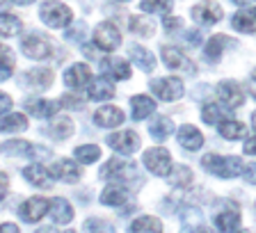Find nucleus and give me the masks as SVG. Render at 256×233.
<instances>
[{
	"label": "nucleus",
	"mask_w": 256,
	"mask_h": 233,
	"mask_svg": "<svg viewBox=\"0 0 256 233\" xmlns=\"http://www.w3.org/2000/svg\"><path fill=\"white\" fill-rule=\"evenodd\" d=\"M204 162V170H208L210 174L220 176V178H236L245 172L242 167V160L236 158V156H206L202 160Z\"/></svg>",
	"instance_id": "obj_1"
},
{
	"label": "nucleus",
	"mask_w": 256,
	"mask_h": 233,
	"mask_svg": "<svg viewBox=\"0 0 256 233\" xmlns=\"http://www.w3.org/2000/svg\"><path fill=\"white\" fill-rule=\"evenodd\" d=\"M101 178L112 180V183H126V180L138 178V167L130 160L124 158H110L101 170Z\"/></svg>",
	"instance_id": "obj_2"
},
{
	"label": "nucleus",
	"mask_w": 256,
	"mask_h": 233,
	"mask_svg": "<svg viewBox=\"0 0 256 233\" xmlns=\"http://www.w3.org/2000/svg\"><path fill=\"white\" fill-rule=\"evenodd\" d=\"M39 16H42V21L48 28H66L71 23V18H74V12L66 5L58 2V0H50V2H44L42 5Z\"/></svg>",
	"instance_id": "obj_3"
},
{
	"label": "nucleus",
	"mask_w": 256,
	"mask_h": 233,
	"mask_svg": "<svg viewBox=\"0 0 256 233\" xmlns=\"http://www.w3.org/2000/svg\"><path fill=\"white\" fill-rule=\"evenodd\" d=\"M144 167L156 176H170L172 174V156L165 146H154L144 154Z\"/></svg>",
	"instance_id": "obj_4"
},
{
	"label": "nucleus",
	"mask_w": 256,
	"mask_h": 233,
	"mask_svg": "<svg viewBox=\"0 0 256 233\" xmlns=\"http://www.w3.org/2000/svg\"><path fill=\"white\" fill-rule=\"evenodd\" d=\"M151 90H154V94L158 96L160 101H176V98L183 96V82L178 78H174V76L158 78L151 82Z\"/></svg>",
	"instance_id": "obj_5"
},
{
	"label": "nucleus",
	"mask_w": 256,
	"mask_h": 233,
	"mask_svg": "<svg viewBox=\"0 0 256 233\" xmlns=\"http://www.w3.org/2000/svg\"><path fill=\"white\" fill-rule=\"evenodd\" d=\"M21 48H23V53H26V58H30V60H46L50 55V50H53L50 42L46 37H42V34H37V32L28 34L21 42Z\"/></svg>",
	"instance_id": "obj_6"
},
{
	"label": "nucleus",
	"mask_w": 256,
	"mask_h": 233,
	"mask_svg": "<svg viewBox=\"0 0 256 233\" xmlns=\"http://www.w3.org/2000/svg\"><path fill=\"white\" fill-rule=\"evenodd\" d=\"M94 42L101 50L112 53V50H117L119 44H122V34H119V30L112 26V23H98L94 30Z\"/></svg>",
	"instance_id": "obj_7"
},
{
	"label": "nucleus",
	"mask_w": 256,
	"mask_h": 233,
	"mask_svg": "<svg viewBox=\"0 0 256 233\" xmlns=\"http://www.w3.org/2000/svg\"><path fill=\"white\" fill-rule=\"evenodd\" d=\"M110 144V148H114L117 154H135L140 148V135L135 130H122V132H112L106 140Z\"/></svg>",
	"instance_id": "obj_8"
},
{
	"label": "nucleus",
	"mask_w": 256,
	"mask_h": 233,
	"mask_svg": "<svg viewBox=\"0 0 256 233\" xmlns=\"http://www.w3.org/2000/svg\"><path fill=\"white\" fill-rule=\"evenodd\" d=\"M218 96L220 101L226 108H231V110H236V108H240L245 103V92L240 90V85L234 82V80H222L218 85Z\"/></svg>",
	"instance_id": "obj_9"
},
{
	"label": "nucleus",
	"mask_w": 256,
	"mask_h": 233,
	"mask_svg": "<svg viewBox=\"0 0 256 233\" xmlns=\"http://www.w3.org/2000/svg\"><path fill=\"white\" fill-rule=\"evenodd\" d=\"M50 208V204H48V199H44V196H30L28 202H23V206L18 208V215H21L23 222H39V220L46 215V210Z\"/></svg>",
	"instance_id": "obj_10"
},
{
	"label": "nucleus",
	"mask_w": 256,
	"mask_h": 233,
	"mask_svg": "<svg viewBox=\"0 0 256 233\" xmlns=\"http://www.w3.org/2000/svg\"><path fill=\"white\" fill-rule=\"evenodd\" d=\"M192 18L202 23V26H213V23H218L222 18V7L218 2H213V0H204V2L192 7Z\"/></svg>",
	"instance_id": "obj_11"
},
{
	"label": "nucleus",
	"mask_w": 256,
	"mask_h": 233,
	"mask_svg": "<svg viewBox=\"0 0 256 233\" xmlns=\"http://www.w3.org/2000/svg\"><path fill=\"white\" fill-rule=\"evenodd\" d=\"M92 82V71L87 64H71L69 69L64 71V85L69 90H82Z\"/></svg>",
	"instance_id": "obj_12"
},
{
	"label": "nucleus",
	"mask_w": 256,
	"mask_h": 233,
	"mask_svg": "<svg viewBox=\"0 0 256 233\" xmlns=\"http://www.w3.org/2000/svg\"><path fill=\"white\" fill-rule=\"evenodd\" d=\"M50 176L58 180H64V183H76V180H80V167L74 160L62 158L50 167Z\"/></svg>",
	"instance_id": "obj_13"
},
{
	"label": "nucleus",
	"mask_w": 256,
	"mask_h": 233,
	"mask_svg": "<svg viewBox=\"0 0 256 233\" xmlns=\"http://www.w3.org/2000/svg\"><path fill=\"white\" fill-rule=\"evenodd\" d=\"M21 82L26 87H30L32 92H44L50 82H53V74H50L48 69H30L21 78Z\"/></svg>",
	"instance_id": "obj_14"
},
{
	"label": "nucleus",
	"mask_w": 256,
	"mask_h": 233,
	"mask_svg": "<svg viewBox=\"0 0 256 233\" xmlns=\"http://www.w3.org/2000/svg\"><path fill=\"white\" fill-rule=\"evenodd\" d=\"M94 122H96V126H101V128H114L119 124H124V112L114 106H103L96 110Z\"/></svg>",
	"instance_id": "obj_15"
},
{
	"label": "nucleus",
	"mask_w": 256,
	"mask_h": 233,
	"mask_svg": "<svg viewBox=\"0 0 256 233\" xmlns=\"http://www.w3.org/2000/svg\"><path fill=\"white\" fill-rule=\"evenodd\" d=\"M103 76H110L114 80H128L130 78V66H128L126 60L122 58H108L106 62L101 64Z\"/></svg>",
	"instance_id": "obj_16"
},
{
	"label": "nucleus",
	"mask_w": 256,
	"mask_h": 233,
	"mask_svg": "<svg viewBox=\"0 0 256 233\" xmlns=\"http://www.w3.org/2000/svg\"><path fill=\"white\" fill-rule=\"evenodd\" d=\"M231 28L238 32L252 34L256 32V10H240L231 16Z\"/></svg>",
	"instance_id": "obj_17"
},
{
	"label": "nucleus",
	"mask_w": 256,
	"mask_h": 233,
	"mask_svg": "<svg viewBox=\"0 0 256 233\" xmlns=\"http://www.w3.org/2000/svg\"><path fill=\"white\" fill-rule=\"evenodd\" d=\"M202 119L210 126H220L222 122L231 119V108H222L218 103H206L202 110Z\"/></svg>",
	"instance_id": "obj_18"
},
{
	"label": "nucleus",
	"mask_w": 256,
	"mask_h": 233,
	"mask_svg": "<svg viewBox=\"0 0 256 233\" xmlns=\"http://www.w3.org/2000/svg\"><path fill=\"white\" fill-rule=\"evenodd\" d=\"M23 176H26L28 183H32V186H37V188H48L50 186V170H46V167L39 164V162L26 167V170H23Z\"/></svg>",
	"instance_id": "obj_19"
},
{
	"label": "nucleus",
	"mask_w": 256,
	"mask_h": 233,
	"mask_svg": "<svg viewBox=\"0 0 256 233\" xmlns=\"http://www.w3.org/2000/svg\"><path fill=\"white\" fill-rule=\"evenodd\" d=\"M50 218H53L55 224H69L71 220H74V208H71V204L66 202V199H53L50 202Z\"/></svg>",
	"instance_id": "obj_20"
},
{
	"label": "nucleus",
	"mask_w": 256,
	"mask_h": 233,
	"mask_svg": "<svg viewBox=\"0 0 256 233\" xmlns=\"http://www.w3.org/2000/svg\"><path fill=\"white\" fill-rule=\"evenodd\" d=\"M87 96H90L92 101H108V98L114 96V87H112L110 80H106L101 76V78H96V80L90 82V92H87Z\"/></svg>",
	"instance_id": "obj_21"
},
{
	"label": "nucleus",
	"mask_w": 256,
	"mask_h": 233,
	"mask_svg": "<svg viewBox=\"0 0 256 233\" xmlns=\"http://www.w3.org/2000/svg\"><path fill=\"white\" fill-rule=\"evenodd\" d=\"M178 142H181V146L188 148V151H197L204 144V135L194 126H181L178 128Z\"/></svg>",
	"instance_id": "obj_22"
},
{
	"label": "nucleus",
	"mask_w": 256,
	"mask_h": 233,
	"mask_svg": "<svg viewBox=\"0 0 256 233\" xmlns=\"http://www.w3.org/2000/svg\"><path fill=\"white\" fill-rule=\"evenodd\" d=\"M130 108H133L135 122H142V119H146V116L156 110V103H154V98L140 94V96H133V98H130Z\"/></svg>",
	"instance_id": "obj_23"
},
{
	"label": "nucleus",
	"mask_w": 256,
	"mask_h": 233,
	"mask_svg": "<svg viewBox=\"0 0 256 233\" xmlns=\"http://www.w3.org/2000/svg\"><path fill=\"white\" fill-rule=\"evenodd\" d=\"M26 110L37 119H46V116H53L58 112V103L55 101H44V98H34V101L26 103Z\"/></svg>",
	"instance_id": "obj_24"
},
{
	"label": "nucleus",
	"mask_w": 256,
	"mask_h": 233,
	"mask_svg": "<svg viewBox=\"0 0 256 233\" xmlns=\"http://www.w3.org/2000/svg\"><path fill=\"white\" fill-rule=\"evenodd\" d=\"M48 135L53 140H58V142L71 138V135H74V122H71L69 116H58V119L48 126Z\"/></svg>",
	"instance_id": "obj_25"
},
{
	"label": "nucleus",
	"mask_w": 256,
	"mask_h": 233,
	"mask_svg": "<svg viewBox=\"0 0 256 233\" xmlns=\"http://www.w3.org/2000/svg\"><path fill=\"white\" fill-rule=\"evenodd\" d=\"M215 226L220 228L222 233H238L240 226V218H238V210H224L215 215Z\"/></svg>",
	"instance_id": "obj_26"
},
{
	"label": "nucleus",
	"mask_w": 256,
	"mask_h": 233,
	"mask_svg": "<svg viewBox=\"0 0 256 233\" xmlns=\"http://www.w3.org/2000/svg\"><path fill=\"white\" fill-rule=\"evenodd\" d=\"M101 202L106 204V206H122V204L128 202V190L122 188L119 183H114V186H110V188L103 190Z\"/></svg>",
	"instance_id": "obj_27"
},
{
	"label": "nucleus",
	"mask_w": 256,
	"mask_h": 233,
	"mask_svg": "<svg viewBox=\"0 0 256 233\" xmlns=\"http://www.w3.org/2000/svg\"><path fill=\"white\" fill-rule=\"evenodd\" d=\"M26 128H28V119L26 114H18V112H12V114L0 119V132H23Z\"/></svg>",
	"instance_id": "obj_28"
},
{
	"label": "nucleus",
	"mask_w": 256,
	"mask_h": 233,
	"mask_svg": "<svg viewBox=\"0 0 256 233\" xmlns=\"http://www.w3.org/2000/svg\"><path fill=\"white\" fill-rule=\"evenodd\" d=\"M162 62H165L170 69H192V64L186 60V55L172 46L162 48Z\"/></svg>",
	"instance_id": "obj_29"
},
{
	"label": "nucleus",
	"mask_w": 256,
	"mask_h": 233,
	"mask_svg": "<svg viewBox=\"0 0 256 233\" xmlns=\"http://www.w3.org/2000/svg\"><path fill=\"white\" fill-rule=\"evenodd\" d=\"M218 128L224 140H240V138H245V132H247L245 124L236 122V119H226V122H222Z\"/></svg>",
	"instance_id": "obj_30"
},
{
	"label": "nucleus",
	"mask_w": 256,
	"mask_h": 233,
	"mask_svg": "<svg viewBox=\"0 0 256 233\" xmlns=\"http://www.w3.org/2000/svg\"><path fill=\"white\" fill-rule=\"evenodd\" d=\"M130 60H133L142 71H154V66H156L154 53H149V50L142 46H130Z\"/></svg>",
	"instance_id": "obj_31"
},
{
	"label": "nucleus",
	"mask_w": 256,
	"mask_h": 233,
	"mask_svg": "<svg viewBox=\"0 0 256 233\" xmlns=\"http://www.w3.org/2000/svg\"><path fill=\"white\" fill-rule=\"evenodd\" d=\"M172 132H174V122H172L170 116H158L151 124V138L158 140V142H165Z\"/></svg>",
	"instance_id": "obj_32"
},
{
	"label": "nucleus",
	"mask_w": 256,
	"mask_h": 233,
	"mask_svg": "<svg viewBox=\"0 0 256 233\" xmlns=\"http://www.w3.org/2000/svg\"><path fill=\"white\" fill-rule=\"evenodd\" d=\"M224 46H234V42H231L226 34H213V37H210V42L206 44V58L213 60V62H218L220 55H222V48Z\"/></svg>",
	"instance_id": "obj_33"
},
{
	"label": "nucleus",
	"mask_w": 256,
	"mask_h": 233,
	"mask_svg": "<svg viewBox=\"0 0 256 233\" xmlns=\"http://www.w3.org/2000/svg\"><path fill=\"white\" fill-rule=\"evenodd\" d=\"M0 148L7 156H32L34 154V144L26 142V140H10V142H5Z\"/></svg>",
	"instance_id": "obj_34"
},
{
	"label": "nucleus",
	"mask_w": 256,
	"mask_h": 233,
	"mask_svg": "<svg viewBox=\"0 0 256 233\" xmlns=\"http://www.w3.org/2000/svg\"><path fill=\"white\" fill-rule=\"evenodd\" d=\"M162 231V224L156 218H138L133 224H130V233H160Z\"/></svg>",
	"instance_id": "obj_35"
},
{
	"label": "nucleus",
	"mask_w": 256,
	"mask_h": 233,
	"mask_svg": "<svg viewBox=\"0 0 256 233\" xmlns=\"http://www.w3.org/2000/svg\"><path fill=\"white\" fill-rule=\"evenodd\" d=\"M21 30V21L14 14H0V37H14Z\"/></svg>",
	"instance_id": "obj_36"
},
{
	"label": "nucleus",
	"mask_w": 256,
	"mask_h": 233,
	"mask_svg": "<svg viewBox=\"0 0 256 233\" xmlns=\"http://www.w3.org/2000/svg\"><path fill=\"white\" fill-rule=\"evenodd\" d=\"M140 10L146 12V14H170L172 0H142Z\"/></svg>",
	"instance_id": "obj_37"
},
{
	"label": "nucleus",
	"mask_w": 256,
	"mask_h": 233,
	"mask_svg": "<svg viewBox=\"0 0 256 233\" xmlns=\"http://www.w3.org/2000/svg\"><path fill=\"white\" fill-rule=\"evenodd\" d=\"M130 30H133L135 34H142V37H151L156 26L146 16H133V18H130Z\"/></svg>",
	"instance_id": "obj_38"
},
{
	"label": "nucleus",
	"mask_w": 256,
	"mask_h": 233,
	"mask_svg": "<svg viewBox=\"0 0 256 233\" xmlns=\"http://www.w3.org/2000/svg\"><path fill=\"white\" fill-rule=\"evenodd\" d=\"M98 156H101V148L96 146V144H85V146L76 148V158H78L80 162H85V164L96 162V160H98Z\"/></svg>",
	"instance_id": "obj_39"
},
{
	"label": "nucleus",
	"mask_w": 256,
	"mask_h": 233,
	"mask_svg": "<svg viewBox=\"0 0 256 233\" xmlns=\"http://www.w3.org/2000/svg\"><path fill=\"white\" fill-rule=\"evenodd\" d=\"M194 180V176H192L190 167H186V164H181V167H176V172L172 174V183H174L176 188H188Z\"/></svg>",
	"instance_id": "obj_40"
},
{
	"label": "nucleus",
	"mask_w": 256,
	"mask_h": 233,
	"mask_svg": "<svg viewBox=\"0 0 256 233\" xmlns=\"http://www.w3.org/2000/svg\"><path fill=\"white\" fill-rule=\"evenodd\" d=\"M85 231L87 233H114V228H112L108 222H103V220L92 218L85 222Z\"/></svg>",
	"instance_id": "obj_41"
},
{
	"label": "nucleus",
	"mask_w": 256,
	"mask_h": 233,
	"mask_svg": "<svg viewBox=\"0 0 256 233\" xmlns=\"http://www.w3.org/2000/svg\"><path fill=\"white\" fill-rule=\"evenodd\" d=\"M82 32H87V26L80 21V23H76L69 32H66V37H69L71 42H80V39H82Z\"/></svg>",
	"instance_id": "obj_42"
},
{
	"label": "nucleus",
	"mask_w": 256,
	"mask_h": 233,
	"mask_svg": "<svg viewBox=\"0 0 256 233\" xmlns=\"http://www.w3.org/2000/svg\"><path fill=\"white\" fill-rule=\"evenodd\" d=\"M0 64H7V66H14V53H12L7 46H0Z\"/></svg>",
	"instance_id": "obj_43"
},
{
	"label": "nucleus",
	"mask_w": 256,
	"mask_h": 233,
	"mask_svg": "<svg viewBox=\"0 0 256 233\" xmlns=\"http://www.w3.org/2000/svg\"><path fill=\"white\" fill-rule=\"evenodd\" d=\"M62 106H69L71 110H80L82 108V98H76V96L66 94V96H62Z\"/></svg>",
	"instance_id": "obj_44"
},
{
	"label": "nucleus",
	"mask_w": 256,
	"mask_h": 233,
	"mask_svg": "<svg viewBox=\"0 0 256 233\" xmlns=\"http://www.w3.org/2000/svg\"><path fill=\"white\" fill-rule=\"evenodd\" d=\"M12 108V96L5 94V92H0V114L2 112H7Z\"/></svg>",
	"instance_id": "obj_45"
},
{
	"label": "nucleus",
	"mask_w": 256,
	"mask_h": 233,
	"mask_svg": "<svg viewBox=\"0 0 256 233\" xmlns=\"http://www.w3.org/2000/svg\"><path fill=\"white\" fill-rule=\"evenodd\" d=\"M186 39H188V44H190V46H199V44H202V32L190 30L186 34Z\"/></svg>",
	"instance_id": "obj_46"
},
{
	"label": "nucleus",
	"mask_w": 256,
	"mask_h": 233,
	"mask_svg": "<svg viewBox=\"0 0 256 233\" xmlns=\"http://www.w3.org/2000/svg\"><path fill=\"white\" fill-rule=\"evenodd\" d=\"M245 178H247V183H254L256 186V162H252L245 170Z\"/></svg>",
	"instance_id": "obj_47"
},
{
	"label": "nucleus",
	"mask_w": 256,
	"mask_h": 233,
	"mask_svg": "<svg viewBox=\"0 0 256 233\" xmlns=\"http://www.w3.org/2000/svg\"><path fill=\"white\" fill-rule=\"evenodd\" d=\"M165 28H167V30H176V28H181V18L167 16V18H165Z\"/></svg>",
	"instance_id": "obj_48"
},
{
	"label": "nucleus",
	"mask_w": 256,
	"mask_h": 233,
	"mask_svg": "<svg viewBox=\"0 0 256 233\" xmlns=\"http://www.w3.org/2000/svg\"><path fill=\"white\" fill-rule=\"evenodd\" d=\"M245 154L256 156V135H254V138H250V140L245 142Z\"/></svg>",
	"instance_id": "obj_49"
},
{
	"label": "nucleus",
	"mask_w": 256,
	"mask_h": 233,
	"mask_svg": "<svg viewBox=\"0 0 256 233\" xmlns=\"http://www.w3.org/2000/svg\"><path fill=\"white\" fill-rule=\"evenodd\" d=\"M0 233H18V226H16V224H12V222L0 224Z\"/></svg>",
	"instance_id": "obj_50"
},
{
	"label": "nucleus",
	"mask_w": 256,
	"mask_h": 233,
	"mask_svg": "<svg viewBox=\"0 0 256 233\" xmlns=\"http://www.w3.org/2000/svg\"><path fill=\"white\" fill-rule=\"evenodd\" d=\"M5 194H7V176L0 174V202L5 199Z\"/></svg>",
	"instance_id": "obj_51"
},
{
	"label": "nucleus",
	"mask_w": 256,
	"mask_h": 233,
	"mask_svg": "<svg viewBox=\"0 0 256 233\" xmlns=\"http://www.w3.org/2000/svg\"><path fill=\"white\" fill-rule=\"evenodd\" d=\"M12 76V66H7V64H0V82L2 80H7Z\"/></svg>",
	"instance_id": "obj_52"
},
{
	"label": "nucleus",
	"mask_w": 256,
	"mask_h": 233,
	"mask_svg": "<svg viewBox=\"0 0 256 233\" xmlns=\"http://www.w3.org/2000/svg\"><path fill=\"white\" fill-rule=\"evenodd\" d=\"M250 94L256 98V69L250 74Z\"/></svg>",
	"instance_id": "obj_53"
},
{
	"label": "nucleus",
	"mask_w": 256,
	"mask_h": 233,
	"mask_svg": "<svg viewBox=\"0 0 256 233\" xmlns=\"http://www.w3.org/2000/svg\"><path fill=\"white\" fill-rule=\"evenodd\" d=\"M37 233H58V231H55L53 226H44V228H39Z\"/></svg>",
	"instance_id": "obj_54"
},
{
	"label": "nucleus",
	"mask_w": 256,
	"mask_h": 233,
	"mask_svg": "<svg viewBox=\"0 0 256 233\" xmlns=\"http://www.w3.org/2000/svg\"><path fill=\"white\" fill-rule=\"evenodd\" d=\"M12 2H16V5H30V2H34V0H12Z\"/></svg>",
	"instance_id": "obj_55"
},
{
	"label": "nucleus",
	"mask_w": 256,
	"mask_h": 233,
	"mask_svg": "<svg viewBox=\"0 0 256 233\" xmlns=\"http://www.w3.org/2000/svg\"><path fill=\"white\" fill-rule=\"evenodd\" d=\"M231 2H236V5H250L252 0H231Z\"/></svg>",
	"instance_id": "obj_56"
},
{
	"label": "nucleus",
	"mask_w": 256,
	"mask_h": 233,
	"mask_svg": "<svg viewBox=\"0 0 256 233\" xmlns=\"http://www.w3.org/2000/svg\"><path fill=\"white\" fill-rule=\"evenodd\" d=\"M194 233H210V231H208L206 226H197V228H194Z\"/></svg>",
	"instance_id": "obj_57"
},
{
	"label": "nucleus",
	"mask_w": 256,
	"mask_h": 233,
	"mask_svg": "<svg viewBox=\"0 0 256 233\" xmlns=\"http://www.w3.org/2000/svg\"><path fill=\"white\" fill-rule=\"evenodd\" d=\"M252 126L256 128V112H254V114H252Z\"/></svg>",
	"instance_id": "obj_58"
},
{
	"label": "nucleus",
	"mask_w": 256,
	"mask_h": 233,
	"mask_svg": "<svg viewBox=\"0 0 256 233\" xmlns=\"http://www.w3.org/2000/svg\"><path fill=\"white\" fill-rule=\"evenodd\" d=\"M240 233H250V231H240Z\"/></svg>",
	"instance_id": "obj_59"
},
{
	"label": "nucleus",
	"mask_w": 256,
	"mask_h": 233,
	"mask_svg": "<svg viewBox=\"0 0 256 233\" xmlns=\"http://www.w3.org/2000/svg\"><path fill=\"white\" fill-rule=\"evenodd\" d=\"M66 233H76V231H66Z\"/></svg>",
	"instance_id": "obj_60"
},
{
	"label": "nucleus",
	"mask_w": 256,
	"mask_h": 233,
	"mask_svg": "<svg viewBox=\"0 0 256 233\" xmlns=\"http://www.w3.org/2000/svg\"><path fill=\"white\" fill-rule=\"evenodd\" d=\"M0 5H2V0H0Z\"/></svg>",
	"instance_id": "obj_61"
}]
</instances>
